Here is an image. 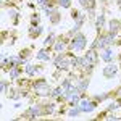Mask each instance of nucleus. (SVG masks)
Instances as JSON below:
<instances>
[{"instance_id": "obj_1", "label": "nucleus", "mask_w": 121, "mask_h": 121, "mask_svg": "<svg viewBox=\"0 0 121 121\" xmlns=\"http://www.w3.org/2000/svg\"><path fill=\"white\" fill-rule=\"evenodd\" d=\"M78 107L81 112H92L94 110V103H91L89 100H78Z\"/></svg>"}, {"instance_id": "obj_5", "label": "nucleus", "mask_w": 121, "mask_h": 121, "mask_svg": "<svg viewBox=\"0 0 121 121\" xmlns=\"http://www.w3.org/2000/svg\"><path fill=\"white\" fill-rule=\"evenodd\" d=\"M115 73H116V66H113V65L107 66V68L103 69V74H105V76H108V78H112V76H115Z\"/></svg>"}, {"instance_id": "obj_9", "label": "nucleus", "mask_w": 121, "mask_h": 121, "mask_svg": "<svg viewBox=\"0 0 121 121\" xmlns=\"http://www.w3.org/2000/svg\"><path fill=\"white\" fill-rule=\"evenodd\" d=\"M69 63H71V60H65V58H63V61L60 63V68H61V69H68V68H69Z\"/></svg>"}, {"instance_id": "obj_14", "label": "nucleus", "mask_w": 121, "mask_h": 121, "mask_svg": "<svg viewBox=\"0 0 121 121\" xmlns=\"http://www.w3.org/2000/svg\"><path fill=\"white\" fill-rule=\"evenodd\" d=\"M37 58H39V60H47L48 55H47L45 52H40V53H37Z\"/></svg>"}, {"instance_id": "obj_3", "label": "nucleus", "mask_w": 121, "mask_h": 121, "mask_svg": "<svg viewBox=\"0 0 121 121\" xmlns=\"http://www.w3.org/2000/svg\"><path fill=\"white\" fill-rule=\"evenodd\" d=\"M84 45H86V39H84V36H78V37L71 42V47H73V48H78V50L82 48Z\"/></svg>"}, {"instance_id": "obj_12", "label": "nucleus", "mask_w": 121, "mask_h": 121, "mask_svg": "<svg viewBox=\"0 0 121 121\" xmlns=\"http://www.w3.org/2000/svg\"><path fill=\"white\" fill-rule=\"evenodd\" d=\"M86 87H87V81H79L78 84V91L81 92V91H86Z\"/></svg>"}, {"instance_id": "obj_8", "label": "nucleus", "mask_w": 121, "mask_h": 121, "mask_svg": "<svg viewBox=\"0 0 121 121\" xmlns=\"http://www.w3.org/2000/svg\"><path fill=\"white\" fill-rule=\"evenodd\" d=\"M63 48H65V42L63 40H58L55 44V50L56 52H63Z\"/></svg>"}, {"instance_id": "obj_17", "label": "nucleus", "mask_w": 121, "mask_h": 121, "mask_svg": "<svg viewBox=\"0 0 121 121\" xmlns=\"http://www.w3.org/2000/svg\"><path fill=\"white\" fill-rule=\"evenodd\" d=\"M10 74H11V78H16V76H18V69H16V66L11 69V73H10Z\"/></svg>"}, {"instance_id": "obj_7", "label": "nucleus", "mask_w": 121, "mask_h": 121, "mask_svg": "<svg viewBox=\"0 0 121 121\" xmlns=\"http://www.w3.org/2000/svg\"><path fill=\"white\" fill-rule=\"evenodd\" d=\"M29 115H31L32 118H39V115H40V110L34 107V108H31V110H29Z\"/></svg>"}, {"instance_id": "obj_21", "label": "nucleus", "mask_w": 121, "mask_h": 121, "mask_svg": "<svg viewBox=\"0 0 121 121\" xmlns=\"http://www.w3.org/2000/svg\"><path fill=\"white\" fill-rule=\"evenodd\" d=\"M78 112H79V108H74V110H71V112H69V116H76V115H78Z\"/></svg>"}, {"instance_id": "obj_20", "label": "nucleus", "mask_w": 121, "mask_h": 121, "mask_svg": "<svg viewBox=\"0 0 121 121\" xmlns=\"http://www.w3.org/2000/svg\"><path fill=\"white\" fill-rule=\"evenodd\" d=\"M39 5H42V7H47V3H48V0H37Z\"/></svg>"}, {"instance_id": "obj_6", "label": "nucleus", "mask_w": 121, "mask_h": 121, "mask_svg": "<svg viewBox=\"0 0 121 121\" xmlns=\"http://www.w3.org/2000/svg\"><path fill=\"white\" fill-rule=\"evenodd\" d=\"M86 58L89 60V63H91V66H92L94 63H95V60H97V56H95V53H94V52H89V53L86 55Z\"/></svg>"}, {"instance_id": "obj_2", "label": "nucleus", "mask_w": 121, "mask_h": 121, "mask_svg": "<svg viewBox=\"0 0 121 121\" xmlns=\"http://www.w3.org/2000/svg\"><path fill=\"white\" fill-rule=\"evenodd\" d=\"M34 89H36L39 94H44V95H47V94H48V87H47V84L44 82V81L36 82V84H34Z\"/></svg>"}, {"instance_id": "obj_11", "label": "nucleus", "mask_w": 121, "mask_h": 121, "mask_svg": "<svg viewBox=\"0 0 121 121\" xmlns=\"http://www.w3.org/2000/svg\"><path fill=\"white\" fill-rule=\"evenodd\" d=\"M102 56H103V60H107V61H108V60L112 58V50H108V48H107V50H103Z\"/></svg>"}, {"instance_id": "obj_10", "label": "nucleus", "mask_w": 121, "mask_h": 121, "mask_svg": "<svg viewBox=\"0 0 121 121\" xmlns=\"http://www.w3.org/2000/svg\"><path fill=\"white\" fill-rule=\"evenodd\" d=\"M110 31H112L113 36H115V32L118 31V23H116V21H112V23H110Z\"/></svg>"}, {"instance_id": "obj_18", "label": "nucleus", "mask_w": 121, "mask_h": 121, "mask_svg": "<svg viewBox=\"0 0 121 121\" xmlns=\"http://www.w3.org/2000/svg\"><path fill=\"white\" fill-rule=\"evenodd\" d=\"M60 5L61 7H69V0H60Z\"/></svg>"}, {"instance_id": "obj_23", "label": "nucleus", "mask_w": 121, "mask_h": 121, "mask_svg": "<svg viewBox=\"0 0 121 121\" xmlns=\"http://www.w3.org/2000/svg\"><path fill=\"white\" fill-rule=\"evenodd\" d=\"M118 107H120L118 103H112V105H110V108H112V110H115V108H118Z\"/></svg>"}, {"instance_id": "obj_4", "label": "nucleus", "mask_w": 121, "mask_h": 121, "mask_svg": "<svg viewBox=\"0 0 121 121\" xmlns=\"http://www.w3.org/2000/svg\"><path fill=\"white\" fill-rule=\"evenodd\" d=\"M113 40V34H108V36H105V37H102L99 42H97V45L99 47H107L108 44H112Z\"/></svg>"}, {"instance_id": "obj_13", "label": "nucleus", "mask_w": 121, "mask_h": 121, "mask_svg": "<svg viewBox=\"0 0 121 121\" xmlns=\"http://www.w3.org/2000/svg\"><path fill=\"white\" fill-rule=\"evenodd\" d=\"M103 15H100V16H99V18H97V28H102L103 26Z\"/></svg>"}, {"instance_id": "obj_15", "label": "nucleus", "mask_w": 121, "mask_h": 121, "mask_svg": "<svg viewBox=\"0 0 121 121\" xmlns=\"http://www.w3.org/2000/svg\"><path fill=\"white\" fill-rule=\"evenodd\" d=\"M26 71H28L29 74H32V73H36V68H34V66H31V65H28V66H26Z\"/></svg>"}, {"instance_id": "obj_24", "label": "nucleus", "mask_w": 121, "mask_h": 121, "mask_svg": "<svg viewBox=\"0 0 121 121\" xmlns=\"http://www.w3.org/2000/svg\"><path fill=\"white\" fill-rule=\"evenodd\" d=\"M120 7H121V0H120Z\"/></svg>"}, {"instance_id": "obj_16", "label": "nucleus", "mask_w": 121, "mask_h": 121, "mask_svg": "<svg viewBox=\"0 0 121 121\" xmlns=\"http://www.w3.org/2000/svg\"><path fill=\"white\" fill-rule=\"evenodd\" d=\"M61 91H63V87H61V89H55V91L52 92V95H53V97H58V95L61 94Z\"/></svg>"}, {"instance_id": "obj_22", "label": "nucleus", "mask_w": 121, "mask_h": 121, "mask_svg": "<svg viewBox=\"0 0 121 121\" xmlns=\"http://www.w3.org/2000/svg\"><path fill=\"white\" fill-rule=\"evenodd\" d=\"M53 39H55V37H53V34H52V36H50V37L45 40V44H52V40H53Z\"/></svg>"}, {"instance_id": "obj_19", "label": "nucleus", "mask_w": 121, "mask_h": 121, "mask_svg": "<svg viewBox=\"0 0 121 121\" xmlns=\"http://www.w3.org/2000/svg\"><path fill=\"white\" fill-rule=\"evenodd\" d=\"M61 61H63V56H61V55L58 56V58H55V65L56 66H60V63H61Z\"/></svg>"}]
</instances>
